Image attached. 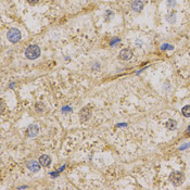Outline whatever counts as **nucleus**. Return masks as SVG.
Here are the masks:
<instances>
[{
  "label": "nucleus",
  "instance_id": "2",
  "mask_svg": "<svg viewBox=\"0 0 190 190\" xmlns=\"http://www.w3.org/2000/svg\"><path fill=\"white\" fill-rule=\"evenodd\" d=\"M21 32L19 31V29L17 28H11L8 31V33H7V38H8L9 40H10L11 42H20V39H21Z\"/></svg>",
  "mask_w": 190,
  "mask_h": 190
},
{
  "label": "nucleus",
  "instance_id": "7",
  "mask_svg": "<svg viewBox=\"0 0 190 190\" xmlns=\"http://www.w3.org/2000/svg\"><path fill=\"white\" fill-rule=\"evenodd\" d=\"M51 163V159H50L49 155L47 154H42V157L39 158V164L42 166H49V164Z\"/></svg>",
  "mask_w": 190,
  "mask_h": 190
},
{
  "label": "nucleus",
  "instance_id": "1",
  "mask_svg": "<svg viewBox=\"0 0 190 190\" xmlns=\"http://www.w3.org/2000/svg\"><path fill=\"white\" fill-rule=\"evenodd\" d=\"M25 56L29 60H35L40 56V48L37 45H31L25 50Z\"/></svg>",
  "mask_w": 190,
  "mask_h": 190
},
{
  "label": "nucleus",
  "instance_id": "16",
  "mask_svg": "<svg viewBox=\"0 0 190 190\" xmlns=\"http://www.w3.org/2000/svg\"><path fill=\"white\" fill-rule=\"evenodd\" d=\"M188 146H190V143H187V145H184L180 147V150H184V149H186V147H188Z\"/></svg>",
  "mask_w": 190,
  "mask_h": 190
},
{
  "label": "nucleus",
  "instance_id": "11",
  "mask_svg": "<svg viewBox=\"0 0 190 190\" xmlns=\"http://www.w3.org/2000/svg\"><path fill=\"white\" fill-rule=\"evenodd\" d=\"M182 113L185 118H190V106H186V107L182 108Z\"/></svg>",
  "mask_w": 190,
  "mask_h": 190
},
{
  "label": "nucleus",
  "instance_id": "3",
  "mask_svg": "<svg viewBox=\"0 0 190 190\" xmlns=\"http://www.w3.org/2000/svg\"><path fill=\"white\" fill-rule=\"evenodd\" d=\"M185 177L184 174L182 172H172L171 175H169V180L173 182L174 185H180L182 182H184Z\"/></svg>",
  "mask_w": 190,
  "mask_h": 190
},
{
  "label": "nucleus",
  "instance_id": "13",
  "mask_svg": "<svg viewBox=\"0 0 190 190\" xmlns=\"http://www.w3.org/2000/svg\"><path fill=\"white\" fill-rule=\"evenodd\" d=\"M176 4V1L175 0H168V6L169 8H172V7H174Z\"/></svg>",
  "mask_w": 190,
  "mask_h": 190
},
{
  "label": "nucleus",
  "instance_id": "15",
  "mask_svg": "<svg viewBox=\"0 0 190 190\" xmlns=\"http://www.w3.org/2000/svg\"><path fill=\"white\" fill-rule=\"evenodd\" d=\"M39 0H27V2L28 3H31V4H34V3H36V2H38Z\"/></svg>",
  "mask_w": 190,
  "mask_h": 190
},
{
  "label": "nucleus",
  "instance_id": "9",
  "mask_svg": "<svg viewBox=\"0 0 190 190\" xmlns=\"http://www.w3.org/2000/svg\"><path fill=\"white\" fill-rule=\"evenodd\" d=\"M27 168H28L29 171H32V172H38L40 166L38 165V163L36 161H31V162H28V164H27Z\"/></svg>",
  "mask_w": 190,
  "mask_h": 190
},
{
  "label": "nucleus",
  "instance_id": "5",
  "mask_svg": "<svg viewBox=\"0 0 190 190\" xmlns=\"http://www.w3.org/2000/svg\"><path fill=\"white\" fill-rule=\"evenodd\" d=\"M38 130H39V129H38L37 125L32 124L31 126L27 128V136H28V137H35L36 135L38 134Z\"/></svg>",
  "mask_w": 190,
  "mask_h": 190
},
{
  "label": "nucleus",
  "instance_id": "14",
  "mask_svg": "<svg viewBox=\"0 0 190 190\" xmlns=\"http://www.w3.org/2000/svg\"><path fill=\"white\" fill-rule=\"evenodd\" d=\"M161 49H162V50H165V49H169V50H172V49H173V47H172V46H168V43H164V45L161 47Z\"/></svg>",
  "mask_w": 190,
  "mask_h": 190
},
{
  "label": "nucleus",
  "instance_id": "6",
  "mask_svg": "<svg viewBox=\"0 0 190 190\" xmlns=\"http://www.w3.org/2000/svg\"><path fill=\"white\" fill-rule=\"evenodd\" d=\"M142 8H143V3H142V1H140V0H135V1L132 2V9L135 11V12H140V11L142 10Z\"/></svg>",
  "mask_w": 190,
  "mask_h": 190
},
{
  "label": "nucleus",
  "instance_id": "17",
  "mask_svg": "<svg viewBox=\"0 0 190 190\" xmlns=\"http://www.w3.org/2000/svg\"><path fill=\"white\" fill-rule=\"evenodd\" d=\"M186 134H187V135H190V126L187 128V132H186Z\"/></svg>",
  "mask_w": 190,
  "mask_h": 190
},
{
  "label": "nucleus",
  "instance_id": "4",
  "mask_svg": "<svg viewBox=\"0 0 190 190\" xmlns=\"http://www.w3.org/2000/svg\"><path fill=\"white\" fill-rule=\"evenodd\" d=\"M132 51L130 49H128V48H125V49H123L122 51L120 52V58L124 61L132 59Z\"/></svg>",
  "mask_w": 190,
  "mask_h": 190
},
{
  "label": "nucleus",
  "instance_id": "8",
  "mask_svg": "<svg viewBox=\"0 0 190 190\" xmlns=\"http://www.w3.org/2000/svg\"><path fill=\"white\" fill-rule=\"evenodd\" d=\"M79 116H81L82 121H87L90 118V111H89L88 108H84L81 112H79Z\"/></svg>",
  "mask_w": 190,
  "mask_h": 190
},
{
  "label": "nucleus",
  "instance_id": "12",
  "mask_svg": "<svg viewBox=\"0 0 190 190\" xmlns=\"http://www.w3.org/2000/svg\"><path fill=\"white\" fill-rule=\"evenodd\" d=\"M166 20H168L169 23H174V22L176 21V14H175V13H171V14L168 15Z\"/></svg>",
  "mask_w": 190,
  "mask_h": 190
},
{
  "label": "nucleus",
  "instance_id": "10",
  "mask_svg": "<svg viewBox=\"0 0 190 190\" xmlns=\"http://www.w3.org/2000/svg\"><path fill=\"white\" fill-rule=\"evenodd\" d=\"M166 127H168V129L169 130H174L176 127H177V123H176V121L174 120H169L168 123H166Z\"/></svg>",
  "mask_w": 190,
  "mask_h": 190
}]
</instances>
